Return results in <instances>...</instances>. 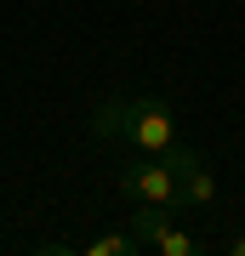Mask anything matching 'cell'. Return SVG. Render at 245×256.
I'll list each match as a JSON object with an SVG mask.
<instances>
[{
  "label": "cell",
  "instance_id": "obj_6",
  "mask_svg": "<svg viewBox=\"0 0 245 256\" xmlns=\"http://www.w3.org/2000/svg\"><path fill=\"white\" fill-rule=\"evenodd\" d=\"M154 256H200V239L188 228H177V222H165L160 239H154Z\"/></svg>",
  "mask_w": 245,
  "mask_h": 256
},
{
  "label": "cell",
  "instance_id": "obj_7",
  "mask_svg": "<svg viewBox=\"0 0 245 256\" xmlns=\"http://www.w3.org/2000/svg\"><path fill=\"white\" fill-rule=\"evenodd\" d=\"M80 250H86V256H137L131 239H126V228H120V234H97V239H86Z\"/></svg>",
  "mask_w": 245,
  "mask_h": 256
},
{
  "label": "cell",
  "instance_id": "obj_8",
  "mask_svg": "<svg viewBox=\"0 0 245 256\" xmlns=\"http://www.w3.org/2000/svg\"><path fill=\"white\" fill-rule=\"evenodd\" d=\"M228 256H245V234H239V239H228Z\"/></svg>",
  "mask_w": 245,
  "mask_h": 256
},
{
  "label": "cell",
  "instance_id": "obj_2",
  "mask_svg": "<svg viewBox=\"0 0 245 256\" xmlns=\"http://www.w3.org/2000/svg\"><path fill=\"white\" fill-rule=\"evenodd\" d=\"M131 148H143V154H165V148H177V114H171V102L154 97V92H143V97H131Z\"/></svg>",
  "mask_w": 245,
  "mask_h": 256
},
{
  "label": "cell",
  "instance_id": "obj_3",
  "mask_svg": "<svg viewBox=\"0 0 245 256\" xmlns=\"http://www.w3.org/2000/svg\"><path fill=\"white\" fill-rule=\"evenodd\" d=\"M165 154H171V171H177V205L200 210V205L217 200V171L200 154H188V148H165Z\"/></svg>",
  "mask_w": 245,
  "mask_h": 256
},
{
  "label": "cell",
  "instance_id": "obj_5",
  "mask_svg": "<svg viewBox=\"0 0 245 256\" xmlns=\"http://www.w3.org/2000/svg\"><path fill=\"white\" fill-rule=\"evenodd\" d=\"M165 205H148V200H137V210L126 216V239H131V250L143 256V250H154V239H160V228H165Z\"/></svg>",
  "mask_w": 245,
  "mask_h": 256
},
{
  "label": "cell",
  "instance_id": "obj_4",
  "mask_svg": "<svg viewBox=\"0 0 245 256\" xmlns=\"http://www.w3.org/2000/svg\"><path fill=\"white\" fill-rule=\"evenodd\" d=\"M91 142H126L131 137V97H109L91 108Z\"/></svg>",
  "mask_w": 245,
  "mask_h": 256
},
{
  "label": "cell",
  "instance_id": "obj_1",
  "mask_svg": "<svg viewBox=\"0 0 245 256\" xmlns=\"http://www.w3.org/2000/svg\"><path fill=\"white\" fill-rule=\"evenodd\" d=\"M120 194L171 210V205H177V171H171V154H143V160L120 165Z\"/></svg>",
  "mask_w": 245,
  "mask_h": 256
}]
</instances>
